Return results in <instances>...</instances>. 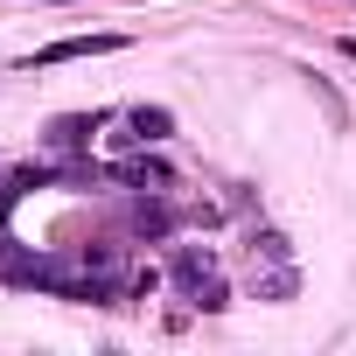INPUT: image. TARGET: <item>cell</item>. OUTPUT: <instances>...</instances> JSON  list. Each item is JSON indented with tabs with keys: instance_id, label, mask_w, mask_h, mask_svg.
<instances>
[{
	"instance_id": "1",
	"label": "cell",
	"mask_w": 356,
	"mask_h": 356,
	"mask_svg": "<svg viewBox=\"0 0 356 356\" xmlns=\"http://www.w3.org/2000/svg\"><path fill=\"white\" fill-rule=\"evenodd\" d=\"M112 49H126V35H112V29H98V35H56V42H42L35 56H22V70L35 77V70H49V63H77V56H112Z\"/></svg>"
},
{
	"instance_id": "2",
	"label": "cell",
	"mask_w": 356,
	"mask_h": 356,
	"mask_svg": "<svg viewBox=\"0 0 356 356\" xmlns=\"http://www.w3.org/2000/svg\"><path fill=\"white\" fill-rule=\"evenodd\" d=\"M91 133H98V112H63V119H49V147H56V154L91 147Z\"/></svg>"
},
{
	"instance_id": "3",
	"label": "cell",
	"mask_w": 356,
	"mask_h": 356,
	"mask_svg": "<svg viewBox=\"0 0 356 356\" xmlns=\"http://www.w3.org/2000/svg\"><path fill=\"white\" fill-rule=\"evenodd\" d=\"M293 293H300V273H293V259H286V266H266V273L252 266V300H293Z\"/></svg>"
},
{
	"instance_id": "4",
	"label": "cell",
	"mask_w": 356,
	"mask_h": 356,
	"mask_svg": "<svg viewBox=\"0 0 356 356\" xmlns=\"http://www.w3.org/2000/svg\"><path fill=\"white\" fill-rule=\"evenodd\" d=\"M126 126H133L126 140H140V147H147V140H168V133H175V112H168V105H133V112H126Z\"/></svg>"
},
{
	"instance_id": "5",
	"label": "cell",
	"mask_w": 356,
	"mask_h": 356,
	"mask_svg": "<svg viewBox=\"0 0 356 356\" xmlns=\"http://www.w3.org/2000/svg\"><path fill=\"white\" fill-rule=\"evenodd\" d=\"M161 196H168V189H147V203H133V231H140V238H168V231H175V210H168Z\"/></svg>"
},
{
	"instance_id": "6",
	"label": "cell",
	"mask_w": 356,
	"mask_h": 356,
	"mask_svg": "<svg viewBox=\"0 0 356 356\" xmlns=\"http://www.w3.org/2000/svg\"><path fill=\"white\" fill-rule=\"evenodd\" d=\"M175 280H182V293H196L203 280H217V259L203 245H182V252H175Z\"/></svg>"
},
{
	"instance_id": "7",
	"label": "cell",
	"mask_w": 356,
	"mask_h": 356,
	"mask_svg": "<svg viewBox=\"0 0 356 356\" xmlns=\"http://www.w3.org/2000/svg\"><path fill=\"white\" fill-rule=\"evenodd\" d=\"M112 182H133V189H175V175H168L161 161H126V168H112Z\"/></svg>"
},
{
	"instance_id": "8",
	"label": "cell",
	"mask_w": 356,
	"mask_h": 356,
	"mask_svg": "<svg viewBox=\"0 0 356 356\" xmlns=\"http://www.w3.org/2000/svg\"><path fill=\"white\" fill-rule=\"evenodd\" d=\"M286 259H293L286 231H273V224H266V231H252V266H286Z\"/></svg>"
},
{
	"instance_id": "9",
	"label": "cell",
	"mask_w": 356,
	"mask_h": 356,
	"mask_svg": "<svg viewBox=\"0 0 356 356\" xmlns=\"http://www.w3.org/2000/svg\"><path fill=\"white\" fill-rule=\"evenodd\" d=\"M307 84H314V98H321V112H328V126H335V133H349V105H342V91H335V84H328L321 70H314Z\"/></svg>"
},
{
	"instance_id": "10",
	"label": "cell",
	"mask_w": 356,
	"mask_h": 356,
	"mask_svg": "<svg viewBox=\"0 0 356 356\" xmlns=\"http://www.w3.org/2000/svg\"><path fill=\"white\" fill-rule=\"evenodd\" d=\"M189 307H196V314H224V307H231V293H224V280H203V286L189 293Z\"/></svg>"
},
{
	"instance_id": "11",
	"label": "cell",
	"mask_w": 356,
	"mask_h": 356,
	"mask_svg": "<svg viewBox=\"0 0 356 356\" xmlns=\"http://www.w3.org/2000/svg\"><path fill=\"white\" fill-rule=\"evenodd\" d=\"M42 8H77V0H42Z\"/></svg>"
}]
</instances>
